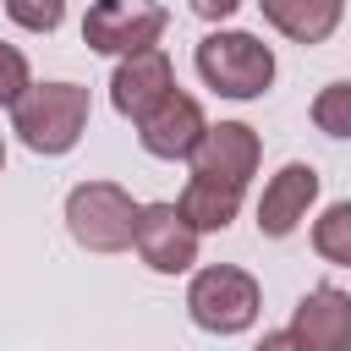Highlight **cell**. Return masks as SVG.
<instances>
[{"label": "cell", "mask_w": 351, "mask_h": 351, "mask_svg": "<svg viewBox=\"0 0 351 351\" xmlns=\"http://www.w3.org/2000/svg\"><path fill=\"white\" fill-rule=\"evenodd\" d=\"M22 88H27V60H22V49L0 44V104H11Z\"/></svg>", "instance_id": "cell-17"}, {"label": "cell", "mask_w": 351, "mask_h": 351, "mask_svg": "<svg viewBox=\"0 0 351 351\" xmlns=\"http://www.w3.org/2000/svg\"><path fill=\"white\" fill-rule=\"evenodd\" d=\"M132 219H137V203L115 181H82L66 197V230L88 252H121V247H132Z\"/></svg>", "instance_id": "cell-3"}, {"label": "cell", "mask_w": 351, "mask_h": 351, "mask_svg": "<svg viewBox=\"0 0 351 351\" xmlns=\"http://www.w3.org/2000/svg\"><path fill=\"white\" fill-rule=\"evenodd\" d=\"M5 16L27 33H55L66 16V0H5Z\"/></svg>", "instance_id": "cell-16"}, {"label": "cell", "mask_w": 351, "mask_h": 351, "mask_svg": "<svg viewBox=\"0 0 351 351\" xmlns=\"http://www.w3.org/2000/svg\"><path fill=\"white\" fill-rule=\"evenodd\" d=\"M258 5H263L269 27H280L296 44H324L346 11V0H258Z\"/></svg>", "instance_id": "cell-12"}, {"label": "cell", "mask_w": 351, "mask_h": 351, "mask_svg": "<svg viewBox=\"0 0 351 351\" xmlns=\"http://www.w3.org/2000/svg\"><path fill=\"white\" fill-rule=\"evenodd\" d=\"M313 121L329 132V137H351V82H329L313 104Z\"/></svg>", "instance_id": "cell-15"}, {"label": "cell", "mask_w": 351, "mask_h": 351, "mask_svg": "<svg viewBox=\"0 0 351 351\" xmlns=\"http://www.w3.org/2000/svg\"><path fill=\"white\" fill-rule=\"evenodd\" d=\"M165 88H176V71H170V60H165V49L159 44H148V49H132V55H121V66H115V77H110V104L121 110V115H143Z\"/></svg>", "instance_id": "cell-10"}, {"label": "cell", "mask_w": 351, "mask_h": 351, "mask_svg": "<svg viewBox=\"0 0 351 351\" xmlns=\"http://www.w3.org/2000/svg\"><path fill=\"white\" fill-rule=\"evenodd\" d=\"M186 313L208 335H241L258 318V280L247 269H230V263L197 269L192 291H186Z\"/></svg>", "instance_id": "cell-4"}, {"label": "cell", "mask_w": 351, "mask_h": 351, "mask_svg": "<svg viewBox=\"0 0 351 351\" xmlns=\"http://www.w3.org/2000/svg\"><path fill=\"white\" fill-rule=\"evenodd\" d=\"M269 346H307V351H346L351 346V296L335 285H318L296 302V318L285 335H269Z\"/></svg>", "instance_id": "cell-7"}, {"label": "cell", "mask_w": 351, "mask_h": 351, "mask_svg": "<svg viewBox=\"0 0 351 351\" xmlns=\"http://www.w3.org/2000/svg\"><path fill=\"white\" fill-rule=\"evenodd\" d=\"M176 208H181V219H186L192 230H225V225L236 219V208H241V186L192 170V181H186V192H181Z\"/></svg>", "instance_id": "cell-13"}, {"label": "cell", "mask_w": 351, "mask_h": 351, "mask_svg": "<svg viewBox=\"0 0 351 351\" xmlns=\"http://www.w3.org/2000/svg\"><path fill=\"white\" fill-rule=\"evenodd\" d=\"M203 104L192 99V93H176V88H165L143 115H137V137H143V148L154 154V159H186L192 154V143L203 137Z\"/></svg>", "instance_id": "cell-8"}, {"label": "cell", "mask_w": 351, "mask_h": 351, "mask_svg": "<svg viewBox=\"0 0 351 351\" xmlns=\"http://www.w3.org/2000/svg\"><path fill=\"white\" fill-rule=\"evenodd\" d=\"M0 170H5V143H0Z\"/></svg>", "instance_id": "cell-19"}, {"label": "cell", "mask_w": 351, "mask_h": 351, "mask_svg": "<svg viewBox=\"0 0 351 351\" xmlns=\"http://www.w3.org/2000/svg\"><path fill=\"white\" fill-rule=\"evenodd\" d=\"M318 197V170L313 165H285L269 186H263V203H258V230L263 236H291L302 219H307V203Z\"/></svg>", "instance_id": "cell-11"}, {"label": "cell", "mask_w": 351, "mask_h": 351, "mask_svg": "<svg viewBox=\"0 0 351 351\" xmlns=\"http://www.w3.org/2000/svg\"><path fill=\"white\" fill-rule=\"evenodd\" d=\"M258 154H263V143H258L252 126H241V121H219V126H203V137L192 143L186 159H192L197 176H219V181L247 186V176L258 170Z\"/></svg>", "instance_id": "cell-9"}, {"label": "cell", "mask_w": 351, "mask_h": 351, "mask_svg": "<svg viewBox=\"0 0 351 351\" xmlns=\"http://www.w3.org/2000/svg\"><path fill=\"white\" fill-rule=\"evenodd\" d=\"M313 247L329 263H351V203H335L318 225H313Z\"/></svg>", "instance_id": "cell-14"}, {"label": "cell", "mask_w": 351, "mask_h": 351, "mask_svg": "<svg viewBox=\"0 0 351 351\" xmlns=\"http://www.w3.org/2000/svg\"><path fill=\"white\" fill-rule=\"evenodd\" d=\"M165 27H170V11L154 0H93L82 16V44L99 55H132L159 44Z\"/></svg>", "instance_id": "cell-5"}, {"label": "cell", "mask_w": 351, "mask_h": 351, "mask_svg": "<svg viewBox=\"0 0 351 351\" xmlns=\"http://www.w3.org/2000/svg\"><path fill=\"white\" fill-rule=\"evenodd\" d=\"M236 5H241V0H192V11H197L203 22H225Z\"/></svg>", "instance_id": "cell-18"}, {"label": "cell", "mask_w": 351, "mask_h": 351, "mask_svg": "<svg viewBox=\"0 0 351 351\" xmlns=\"http://www.w3.org/2000/svg\"><path fill=\"white\" fill-rule=\"evenodd\" d=\"M11 132L33 154H66L88 132V88L77 82H27L11 99Z\"/></svg>", "instance_id": "cell-1"}, {"label": "cell", "mask_w": 351, "mask_h": 351, "mask_svg": "<svg viewBox=\"0 0 351 351\" xmlns=\"http://www.w3.org/2000/svg\"><path fill=\"white\" fill-rule=\"evenodd\" d=\"M197 77L225 99H258L274 82V49L252 33H208L197 44Z\"/></svg>", "instance_id": "cell-2"}, {"label": "cell", "mask_w": 351, "mask_h": 351, "mask_svg": "<svg viewBox=\"0 0 351 351\" xmlns=\"http://www.w3.org/2000/svg\"><path fill=\"white\" fill-rule=\"evenodd\" d=\"M132 247L154 274H186L197 263V230L181 219L176 203H143L132 219Z\"/></svg>", "instance_id": "cell-6"}]
</instances>
